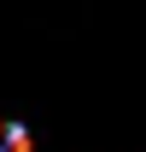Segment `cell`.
<instances>
[{
    "label": "cell",
    "instance_id": "1",
    "mask_svg": "<svg viewBox=\"0 0 146 152\" xmlns=\"http://www.w3.org/2000/svg\"><path fill=\"white\" fill-rule=\"evenodd\" d=\"M0 152H29V129L23 123H0Z\"/></svg>",
    "mask_w": 146,
    "mask_h": 152
}]
</instances>
